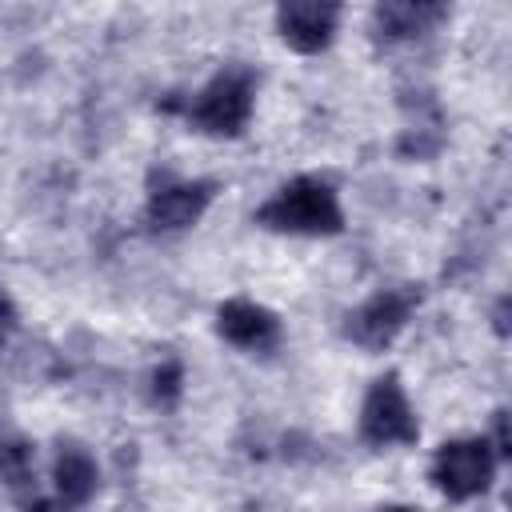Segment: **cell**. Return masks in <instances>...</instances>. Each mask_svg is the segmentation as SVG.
Returning <instances> with one entry per match:
<instances>
[{
    "mask_svg": "<svg viewBox=\"0 0 512 512\" xmlns=\"http://www.w3.org/2000/svg\"><path fill=\"white\" fill-rule=\"evenodd\" d=\"M256 72L248 64H224L212 72L192 96L164 100V108L180 112L196 132L216 136V140H236L252 124L256 112Z\"/></svg>",
    "mask_w": 512,
    "mask_h": 512,
    "instance_id": "cell-1",
    "label": "cell"
},
{
    "mask_svg": "<svg viewBox=\"0 0 512 512\" xmlns=\"http://www.w3.org/2000/svg\"><path fill=\"white\" fill-rule=\"evenodd\" d=\"M252 220L280 236H336L344 232V204L332 180L324 176H292L284 180Z\"/></svg>",
    "mask_w": 512,
    "mask_h": 512,
    "instance_id": "cell-2",
    "label": "cell"
},
{
    "mask_svg": "<svg viewBox=\"0 0 512 512\" xmlns=\"http://www.w3.org/2000/svg\"><path fill=\"white\" fill-rule=\"evenodd\" d=\"M496 472H500V456L492 452V444L484 436L444 440L428 464L432 488L452 504H468V500L484 496L496 484Z\"/></svg>",
    "mask_w": 512,
    "mask_h": 512,
    "instance_id": "cell-3",
    "label": "cell"
},
{
    "mask_svg": "<svg viewBox=\"0 0 512 512\" xmlns=\"http://www.w3.org/2000/svg\"><path fill=\"white\" fill-rule=\"evenodd\" d=\"M356 432L368 448H408L420 440V420L416 408L400 384L396 372H384L368 384L364 400H360V420Z\"/></svg>",
    "mask_w": 512,
    "mask_h": 512,
    "instance_id": "cell-4",
    "label": "cell"
},
{
    "mask_svg": "<svg viewBox=\"0 0 512 512\" xmlns=\"http://www.w3.org/2000/svg\"><path fill=\"white\" fill-rule=\"evenodd\" d=\"M420 308V288L416 284H392V288H376L372 296H364L348 316H344V336L364 348V352H384L388 344H396V336L408 328L412 312Z\"/></svg>",
    "mask_w": 512,
    "mask_h": 512,
    "instance_id": "cell-5",
    "label": "cell"
},
{
    "mask_svg": "<svg viewBox=\"0 0 512 512\" xmlns=\"http://www.w3.org/2000/svg\"><path fill=\"white\" fill-rule=\"evenodd\" d=\"M216 200V180H176V176H164L148 200H144V224L152 232H184L192 224L204 220V212L212 208Z\"/></svg>",
    "mask_w": 512,
    "mask_h": 512,
    "instance_id": "cell-6",
    "label": "cell"
},
{
    "mask_svg": "<svg viewBox=\"0 0 512 512\" xmlns=\"http://www.w3.org/2000/svg\"><path fill=\"white\" fill-rule=\"evenodd\" d=\"M340 16H344V8L332 0H284V4H276L272 24H276V36L292 52L316 56L336 40Z\"/></svg>",
    "mask_w": 512,
    "mask_h": 512,
    "instance_id": "cell-7",
    "label": "cell"
},
{
    "mask_svg": "<svg viewBox=\"0 0 512 512\" xmlns=\"http://www.w3.org/2000/svg\"><path fill=\"white\" fill-rule=\"evenodd\" d=\"M280 316L248 296H232L216 308V336L244 352H272L280 344Z\"/></svg>",
    "mask_w": 512,
    "mask_h": 512,
    "instance_id": "cell-8",
    "label": "cell"
},
{
    "mask_svg": "<svg viewBox=\"0 0 512 512\" xmlns=\"http://www.w3.org/2000/svg\"><path fill=\"white\" fill-rule=\"evenodd\" d=\"M448 20V8L444 4H432V0H384L372 8V40L380 44H412L420 36H428L436 24Z\"/></svg>",
    "mask_w": 512,
    "mask_h": 512,
    "instance_id": "cell-9",
    "label": "cell"
},
{
    "mask_svg": "<svg viewBox=\"0 0 512 512\" xmlns=\"http://www.w3.org/2000/svg\"><path fill=\"white\" fill-rule=\"evenodd\" d=\"M96 484H100V468H96V456L76 444V440H64L52 456V496L64 504V508H80L96 496Z\"/></svg>",
    "mask_w": 512,
    "mask_h": 512,
    "instance_id": "cell-10",
    "label": "cell"
},
{
    "mask_svg": "<svg viewBox=\"0 0 512 512\" xmlns=\"http://www.w3.org/2000/svg\"><path fill=\"white\" fill-rule=\"evenodd\" d=\"M36 480V444L24 436H0V484L24 496Z\"/></svg>",
    "mask_w": 512,
    "mask_h": 512,
    "instance_id": "cell-11",
    "label": "cell"
},
{
    "mask_svg": "<svg viewBox=\"0 0 512 512\" xmlns=\"http://www.w3.org/2000/svg\"><path fill=\"white\" fill-rule=\"evenodd\" d=\"M148 392H152V404L176 408L180 396H184V360L164 356V360L152 368V376H148Z\"/></svg>",
    "mask_w": 512,
    "mask_h": 512,
    "instance_id": "cell-12",
    "label": "cell"
},
{
    "mask_svg": "<svg viewBox=\"0 0 512 512\" xmlns=\"http://www.w3.org/2000/svg\"><path fill=\"white\" fill-rule=\"evenodd\" d=\"M440 144H444V136H440L432 124H412V128L400 132L396 152H400L404 160H432V156L440 152Z\"/></svg>",
    "mask_w": 512,
    "mask_h": 512,
    "instance_id": "cell-13",
    "label": "cell"
},
{
    "mask_svg": "<svg viewBox=\"0 0 512 512\" xmlns=\"http://www.w3.org/2000/svg\"><path fill=\"white\" fill-rule=\"evenodd\" d=\"M488 444H492V452L500 456V464L512 456V440H508V412L504 408H496L492 412V436H484Z\"/></svg>",
    "mask_w": 512,
    "mask_h": 512,
    "instance_id": "cell-14",
    "label": "cell"
},
{
    "mask_svg": "<svg viewBox=\"0 0 512 512\" xmlns=\"http://www.w3.org/2000/svg\"><path fill=\"white\" fill-rule=\"evenodd\" d=\"M16 320H20V312H16V304H12V296L0 288V344H4V336L16 328Z\"/></svg>",
    "mask_w": 512,
    "mask_h": 512,
    "instance_id": "cell-15",
    "label": "cell"
},
{
    "mask_svg": "<svg viewBox=\"0 0 512 512\" xmlns=\"http://www.w3.org/2000/svg\"><path fill=\"white\" fill-rule=\"evenodd\" d=\"M24 512H68L56 496H32L28 504H24Z\"/></svg>",
    "mask_w": 512,
    "mask_h": 512,
    "instance_id": "cell-16",
    "label": "cell"
},
{
    "mask_svg": "<svg viewBox=\"0 0 512 512\" xmlns=\"http://www.w3.org/2000/svg\"><path fill=\"white\" fill-rule=\"evenodd\" d=\"M492 324H496V332H500V336H508V296H500V300H496Z\"/></svg>",
    "mask_w": 512,
    "mask_h": 512,
    "instance_id": "cell-17",
    "label": "cell"
},
{
    "mask_svg": "<svg viewBox=\"0 0 512 512\" xmlns=\"http://www.w3.org/2000/svg\"><path fill=\"white\" fill-rule=\"evenodd\" d=\"M380 512H420V508H412V504H384Z\"/></svg>",
    "mask_w": 512,
    "mask_h": 512,
    "instance_id": "cell-18",
    "label": "cell"
}]
</instances>
